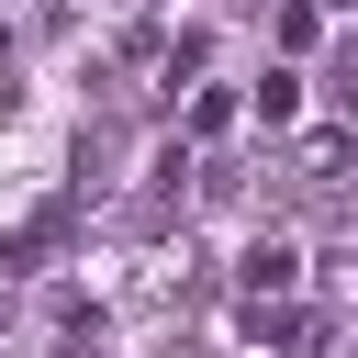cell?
<instances>
[{"mask_svg": "<svg viewBox=\"0 0 358 358\" xmlns=\"http://www.w3.org/2000/svg\"><path fill=\"white\" fill-rule=\"evenodd\" d=\"M246 291H291V246H246Z\"/></svg>", "mask_w": 358, "mask_h": 358, "instance_id": "cell-1", "label": "cell"}]
</instances>
